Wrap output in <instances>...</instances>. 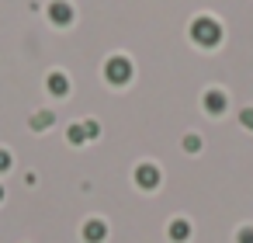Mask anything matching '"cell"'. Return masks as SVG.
Instances as JSON below:
<instances>
[{
  "label": "cell",
  "instance_id": "5b68a950",
  "mask_svg": "<svg viewBox=\"0 0 253 243\" xmlns=\"http://www.w3.org/2000/svg\"><path fill=\"white\" fill-rule=\"evenodd\" d=\"M201 104H205V111H208V115H222L229 101H225V94H222V91H215V87H211V91H205V101H201Z\"/></svg>",
  "mask_w": 253,
  "mask_h": 243
},
{
  "label": "cell",
  "instance_id": "2e32d148",
  "mask_svg": "<svg viewBox=\"0 0 253 243\" xmlns=\"http://www.w3.org/2000/svg\"><path fill=\"white\" fill-rule=\"evenodd\" d=\"M0 201H4V188H0Z\"/></svg>",
  "mask_w": 253,
  "mask_h": 243
},
{
  "label": "cell",
  "instance_id": "5bb4252c",
  "mask_svg": "<svg viewBox=\"0 0 253 243\" xmlns=\"http://www.w3.org/2000/svg\"><path fill=\"white\" fill-rule=\"evenodd\" d=\"M7 167H11V153H7L4 146H0V174H4Z\"/></svg>",
  "mask_w": 253,
  "mask_h": 243
},
{
  "label": "cell",
  "instance_id": "3957f363",
  "mask_svg": "<svg viewBox=\"0 0 253 243\" xmlns=\"http://www.w3.org/2000/svg\"><path fill=\"white\" fill-rule=\"evenodd\" d=\"M135 184L139 188H156L160 184V167L156 163H139L135 167Z\"/></svg>",
  "mask_w": 253,
  "mask_h": 243
},
{
  "label": "cell",
  "instance_id": "277c9868",
  "mask_svg": "<svg viewBox=\"0 0 253 243\" xmlns=\"http://www.w3.org/2000/svg\"><path fill=\"white\" fill-rule=\"evenodd\" d=\"M49 18H52V25H70L73 21L70 0H52V4H49Z\"/></svg>",
  "mask_w": 253,
  "mask_h": 243
},
{
  "label": "cell",
  "instance_id": "9a60e30c",
  "mask_svg": "<svg viewBox=\"0 0 253 243\" xmlns=\"http://www.w3.org/2000/svg\"><path fill=\"white\" fill-rule=\"evenodd\" d=\"M84 125H87V136H90V139L101 132V125H97V122H84Z\"/></svg>",
  "mask_w": 253,
  "mask_h": 243
},
{
  "label": "cell",
  "instance_id": "30bf717a",
  "mask_svg": "<svg viewBox=\"0 0 253 243\" xmlns=\"http://www.w3.org/2000/svg\"><path fill=\"white\" fill-rule=\"evenodd\" d=\"M52 118H56V115L42 108V111H35V115H32V129H35V132H42V129H49V125H52Z\"/></svg>",
  "mask_w": 253,
  "mask_h": 243
},
{
  "label": "cell",
  "instance_id": "4fadbf2b",
  "mask_svg": "<svg viewBox=\"0 0 253 243\" xmlns=\"http://www.w3.org/2000/svg\"><path fill=\"white\" fill-rule=\"evenodd\" d=\"M239 122H243L246 129H253V108H243V111H239Z\"/></svg>",
  "mask_w": 253,
  "mask_h": 243
},
{
  "label": "cell",
  "instance_id": "7c38bea8",
  "mask_svg": "<svg viewBox=\"0 0 253 243\" xmlns=\"http://www.w3.org/2000/svg\"><path fill=\"white\" fill-rule=\"evenodd\" d=\"M236 243H253V226H243L236 233Z\"/></svg>",
  "mask_w": 253,
  "mask_h": 243
},
{
  "label": "cell",
  "instance_id": "8fae6325",
  "mask_svg": "<svg viewBox=\"0 0 253 243\" xmlns=\"http://www.w3.org/2000/svg\"><path fill=\"white\" fill-rule=\"evenodd\" d=\"M184 149L187 153H198L201 149V136H184Z\"/></svg>",
  "mask_w": 253,
  "mask_h": 243
},
{
  "label": "cell",
  "instance_id": "9c48e42d",
  "mask_svg": "<svg viewBox=\"0 0 253 243\" xmlns=\"http://www.w3.org/2000/svg\"><path fill=\"white\" fill-rule=\"evenodd\" d=\"M66 139H70L73 146H80L84 139H90V136H87V125H84V122H73V125L66 129Z\"/></svg>",
  "mask_w": 253,
  "mask_h": 243
},
{
  "label": "cell",
  "instance_id": "8992f818",
  "mask_svg": "<svg viewBox=\"0 0 253 243\" xmlns=\"http://www.w3.org/2000/svg\"><path fill=\"white\" fill-rule=\"evenodd\" d=\"M104 236H108V226H104L101 219H87V222H84V240H87V243H101Z\"/></svg>",
  "mask_w": 253,
  "mask_h": 243
},
{
  "label": "cell",
  "instance_id": "7a4b0ae2",
  "mask_svg": "<svg viewBox=\"0 0 253 243\" xmlns=\"http://www.w3.org/2000/svg\"><path fill=\"white\" fill-rule=\"evenodd\" d=\"M104 77H108L111 84H128V77H132V63H128L125 56H111V59L104 63Z\"/></svg>",
  "mask_w": 253,
  "mask_h": 243
},
{
  "label": "cell",
  "instance_id": "6da1fadb",
  "mask_svg": "<svg viewBox=\"0 0 253 243\" xmlns=\"http://www.w3.org/2000/svg\"><path fill=\"white\" fill-rule=\"evenodd\" d=\"M191 39H194L198 46H218L222 25H218L215 18H194V21H191Z\"/></svg>",
  "mask_w": 253,
  "mask_h": 243
},
{
  "label": "cell",
  "instance_id": "ba28073f",
  "mask_svg": "<svg viewBox=\"0 0 253 243\" xmlns=\"http://www.w3.org/2000/svg\"><path fill=\"white\" fill-rule=\"evenodd\" d=\"M167 233H170V240H177V243H184V240L191 236V222H187V219H173V222L167 226Z\"/></svg>",
  "mask_w": 253,
  "mask_h": 243
},
{
  "label": "cell",
  "instance_id": "52a82bcc",
  "mask_svg": "<svg viewBox=\"0 0 253 243\" xmlns=\"http://www.w3.org/2000/svg\"><path fill=\"white\" fill-rule=\"evenodd\" d=\"M45 84H49V91H52L56 97H66V94H70V77H66V73H59V70H56V73H49V80H45Z\"/></svg>",
  "mask_w": 253,
  "mask_h": 243
}]
</instances>
